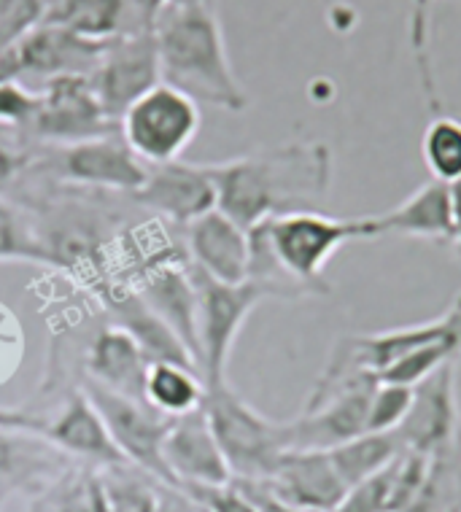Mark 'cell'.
<instances>
[{"label":"cell","instance_id":"6da1fadb","mask_svg":"<svg viewBox=\"0 0 461 512\" xmlns=\"http://www.w3.org/2000/svg\"><path fill=\"white\" fill-rule=\"evenodd\" d=\"M208 168L216 184V208L243 230H254L273 216L319 211L332 186L335 159L327 143L292 141Z\"/></svg>","mask_w":461,"mask_h":512},{"label":"cell","instance_id":"7a4b0ae2","mask_svg":"<svg viewBox=\"0 0 461 512\" xmlns=\"http://www.w3.org/2000/svg\"><path fill=\"white\" fill-rule=\"evenodd\" d=\"M162 84L184 92L200 106L240 114L249 95L232 71L230 54L213 3L170 6L154 22Z\"/></svg>","mask_w":461,"mask_h":512},{"label":"cell","instance_id":"3957f363","mask_svg":"<svg viewBox=\"0 0 461 512\" xmlns=\"http://www.w3.org/2000/svg\"><path fill=\"white\" fill-rule=\"evenodd\" d=\"M203 410L235 483L265 486L284 453L294 448L292 421L278 424L257 413L227 380L205 389Z\"/></svg>","mask_w":461,"mask_h":512},{"label":"cell","instance_id":"277c9868","mask_svg":"<svg viewBox=\"0 0 461 512\" xmlns=\"http://www.w3.org/2000/svg\"><path fill=\"white\" fill-rule=\"evenodd\" d=\"M278 265L311 289L316 297L332 292L324 281V267L340 248L351 240L367 238V224L362 219H335L321 211H297L273 216L259 224Z\"/></svg>","mask_w":461,"mask_h":512},{"label":"cell","instance_id":"5b68a950","mask_svg":"<svg viewBox=\"0 0 461 512\" xmlns=\"http://www.w3.org/2000/svg\"><path fill=\"white\" fill-rule=\"evenodd\" d=\"M200 133V106L184 92L157 84L119 119V135L143 165L176 162Z\"/></svg>","mask_w":461,"mask_h":512},{"label":"cell","instance_id":"8992f818","mask_svg":"<svg viewBox=\"0 0 461 512\" xmlns=\"http://www.w3.org/2000/svg\"><path fill=\"white\" fill-rule=\"evenodd\" d=\"M197 289V343L205 389L227 380V362L251 310L265 300L257 283H219L192 267Z\"/></svg>","mask_w":461,"mask_h":512},{"label":"cell","instance_id":"52a82bcc","mask_svg":"<svg viewBox=\"0 0 461 512\" xmlns=\"http://www.w3.org/2000/svg\"><path fill=\"white\" fill-rule=\"evenodd\" d=\"M81 389L92 399V405L98 407V413L103 415L108 434H111L119 453L125 456L127 464L141 469L154 480L170 483L168 469L162 461V442H165V434H168L173 418L157 413L143 399L116 394V391L103 389L87 378L81 383Z\"/></svg>","mask_w":461,"mask_h":512},{"label":"cell","instance_id":"ba28073f","mask_svg":"<svg viewBox=\"0 0 461 512\" xmlns=\"http://www.w3.org/2000/svg\"><path fill=\"white\" fill-rule=\"evenodd\" d=\"M108 41H87L63 30V27L41 25L27 33L19 44L0 52V81L38 79L46 81L60 76H92Z\"/></svg>","mask_w":461,"mask_h":512},{"label":"cell","instance_id":"9c48e42d","mask_svg":"<svg viewBox=\"0 0 461 512\" xmlns=\"http://www.w3.org/2000/svg\"><path fill=\"white\" fill-rule=\"evenodd\" d=\"M111 133H119V124L103 111L89 76H60L38 89V111L27 127L30 138L68 146Z\"/></svg>","mask_w":461,"mask_h":512},{"label":"cell","instance_id":"30bf717a","mask_svg":"<svg viewBox=\"0 0 461 512\" xmlns=\"http://www.w3.org/2000/svg\"><path fill=\"white\" fill-rule=\"evenodd\" d=\"M456 367L451 362L413 386V402L397 437L405 451L426 459H445L461 451V410L456 399Z\"/></svg>","mask_w":461,"mask_h":512},{"label":"cell","instance_id":"8fae6325","mask_svg":"<svg viewBox=\"0 0 461 512\" xmlns=\"http://www.w3.org/2000/svg\"><path fill=\"white\" fill-rule=\"evenodd\" d=\"M52 170L68 186L130 197L138 195L149 176V165L135 157L119 133L57 146Z\"/></svg>","mask_w":461,"mask_h":512},{"label":"cell","instance_id":"7c38bea8","mask_svg":"<svg viewBox=\"0 0 461 512\" xmlns=\"http://www.w3.org/2000/svg\"><path fill=\"white\" fill-rule=\"evenodd\" d=\"M160 57L154 30L125 33L111 38L89 84L98 95L100 106L116 124L135 100L160 84Z\"/></svg>","mask_w":461,"mask_h":512},{"label":"cell","instance_id":"4fadbf2b","mask_svg":"<svg viewBox=\"0 0 461 512\" xmlns=\"http://www.w3.org/2000/svg\"><path fill=\"white\" fill-rule=\"evenodd\" d=\"M162 461L173 486L211 488L232 483L230 467L213 437L203 407H197L195 413L173 418L162 442Z\"/></svg>","mask_w":461,"mask_h":512},{"label":"cell","instance_id":"5bb4252c","mask_svg":"<svg viewBox=\"0 0 461 512\" xmlns=\"http://www.w3.org/2000/svg\"><path fill=\"white\" fill-rule=\"evenodd\" d=\"M146 211H154L181 230L192 221L216 208V184L208 165H187V162H165L149 168L146 184L133 197Z\"/></svg>","mask_w":461,"mask_h":512},{"label":"cell","instance_id":"9a60e30c","mask_svg":"<svg viewBox=\"0 0 461 512\" xmlns=\"http://www.w3.org/2000/svg\"><path fill=\"white\" fill-rule=\"evenodd\" d=\"M184 248L189 265L213 281L230 286L249 281V230H243L238 221H232L219 208L184 227Z\"/></svg>","mask_w":461,"mask_h":512},{"label":"cell","instance_id":"2e32d148","mask_svg":"<svg viewBox=\"0 0 461 512\" xmlns=\"http://www.w3.org/2000/svg\"><path fill=\"white\" fill-rule=\"evenodd\" d=\"M262 488L297 512H332L348 491L329 451L284 453Z\"/></svg>","mask_w":461,"mask_h":512},{"label":"cell","instance_id":"e0dca14e","mask_svg":"<svg viewBox=\"0 0 461 512\" xmlns=\"http://www.w3.org/2000/svg\"><path fill=\"white\" fill-rule=\"evenodd\" d=\"M44 437L52 442L57 451L65 456L87 461L89 467H119L127 464L125 456L111 440L103 415L92 399L84 394V389H76L68 394L60 413L52 421H46Z\"/></svg>","mask_w":461,"mask_h":512},{"label":"cell","instance_id":"ac0fdd59","mask_svg":"<svg viewBox=\"0 0 461 512\" xmlns=\"http://www.w3.org/2000/svg\"><path fill=\"white\" fill-rule=\"evenodd\" d=\"M367 224V238H421L435 240L453 246V219H451V195L448 184H440L429 178L424 186L402 200L397 208H391L378 216H364Z\"/></svg>","mask_w":461,"mask_h":512},{"label":"cell","instance_id":"d6986e66","mask_svg":"<svg viewBox=\"0 0 461 512\" xmlns=\"http://www.w3.org/2000/svg\"><path fill=\"white\" fill-rule=\"evenodd\" d=\"M84 367H87V380L103 389L143 399L149 359L143 356L141 345L135 343V337L122 324L114 321L95 332L84 354Z\"/></svg>","mask_w":461,"mask_h":512},{"label":"cell","instance_id":"ffe728a7","mask_svg":"<svg viewBox=\"0 0 461 512\" xmlns=\"http://www.w3.org/2000/svg\"><path fill=\"white\" fill-rule=\"evenodd\" d=\"M46 469L63 472L68 469V456L57 451L44 434L0 429V486L14 491L36 480L44 483Z\"/></svg>","mask_w":461,"mask_h":512},{"label":"cell","instance_id":"44dd1931","mask_svg":"<svg viewBox=\"0 0 461 512\" xmlns=\"http://www.w3.org/2000/svg\"><path fill=\"white\" fill-rule=\"evenodd\" d=\"M44 22L87 41H111L130 33L127 0H52Z\"/></svg>","mask_w":461,"mask_h":512},{"label":"cell","instance_id":"7402d4cb","mask_svg":"<svg viewBox=\"0 0 461 512\" xmlns=\"http://www.w3.org/2000/svg\"><path fill=\"white\" fill-rule=\"evenodd\" d=\"M143 402L168 418L195 413L205 402L203 375L187 364H149L146 383H143Z\"/></svg>","mask_w":461,"mask_h":512},{"label":"cell","instance_id":"603a6c76","mask_svg":"<svg viewBox=\"0 0 461 512\" xmlns=\"http://www.w3.org/2000/svg\"><path fill=\"white\" fill-rule=\"evenodd\" d=\"M405 451L402 442L394 432H364L354 440L343 442L329 451L337 475L346 483V488L362 483L367 477L378 475L386 467H391L399 459V453Z\"/></svg>","mask_w":461,"mask_h":512},{"label":"cell","instance_id":"cb8c5ba5","mask_svg":"<svg viewBox=\"0 0 461 512\" xmlns=\"http://www.w3.org/2000/svg\"><path fill=\"white\" fill-rule=\"evenodd\" d=\"M103 467H68L46 486L33 512H106Z\"/></svg>","mask_w":461,"mask_h":512},{"label":"cell","instance_id":"d4e9b609","mask_svg":"<svg viewBox=\"0 0 461 512\" xmlns=\"http://www.w3.org/2000/svg\"><path fill=\"white\" fill-rule=\"evenodd\" d=\"M0 262H30V265H54V256L41 238L38 221L22 208L0 197Z\"/></svg>","mask_w":461,"mask_h":512},{"label":"cell","instance_id":"484cf974","mask_svg":"<svg viewBox=\"0 0 461 512\" xmlns=\"http://www.w3.org/2000/svg\"><path fill=\"white\" fill-rule=\"evenodd\" d=\"M421 154L435 181L440 184L461 181V119L437 114L426 127Z\"/></svg>","mask_w":461,"mask_h":512},{"label":"cell","instance_id":"4316f807","mask_svg":"<svg viewBox=\"0 0 461 512\" xmlns=\"http://www.w3.org/2000/svg\"><path fill=\"white\" fill-rule=\"evenodd\" d=\"M437 0H410V49L416 60L418 79L424 89L426 103L432 114H440V92H437L432 54H429V36H432V9Z\"/></svg>","mask_w":461,"mask_h":512},{"label":"cell","instance_id":"83f0119b","mask_svg":"<svg viewBox=\"0 0 461 512\" xmlns=\"http://www.w3.org/2000/svg\"><path fill=\"white\" fill-rule=\"evenodd\" d=\"M410 402H413V389L410 386H397V383L378 380V389H375L370 413H367V432H397V426L408 415Z\"/></svg>","mask_w":461,"mask_h":512},{"label":"cell","instance_id":"f1b7e54d","mask_svg":"<svg viewBox=\"0 0 461 512\" xmlns=\"http://www.w3.org/2000/svg\"><path fill=\"white\" fill-rule=\"evenodd\" d=\"M397 464V461H394ZM394 464L378 475L367 477L346 491L332 512H391L394 499Z\"/></svg>","mask_w":461,"mask_h":512},{"label":"cell","instance_id":"f546056e","mask_svg":"<svg viewBox=\"0 0 461 512\" xmlns=\"http://www.w3.org/2000/svg\"><path fill=\"white\" fill-rule=\"evenodd\" d=\"M52 0H6L0 11V52L19 44L46 19Z\"/></svg>","mask_w":461,"mask_h":512},{"label":"cell","instance_id":"4dcf8cb0","mask_svg":"<svg viewBox=\"0 0 461 512\" xmlns=\"http://www.w3.org/2000/svg\"><path fill=\"white\" fill-rule=\"evenodd\" d=\"M36 111L38 92H30L22 81H0V127H11L27 135Z\"/></svg>","mask_w":461,"mask_h":512},{"label":"cell","instance_id":"1f68e13d","mask_svg":"<svg viewBox=\"0 0 461 512\" xmlns=\"http://www.w3.org/2000/svg\"><path fill=\"white\" fill-rule=\"evenodd\" d=\"M30 168L27 135L11 127H0V195Z\"/></svg>","mask_w":461,"mask_h":512},{"label":"cell","instance_id":"d6a6232c","mask_svg":"<svg viewBox=\"0 0 461 512\" xmlns=\"http://www.w3.org/2000/svg\"><path fill=\"white\" fill-rule=\"evenodd\" d=\"M197 496V502L203 504L208 512H259L254 496L246 486L240 483H227V486L211 488H189Z\"/></svg>","mask_w":461,"mask_h":512},{"label":"cell","instance_id":"836d02e7","mask_svg":"<svg viewBox=\"0 0 461 512\" xmlns=\"http://www.w3.org/2000/svg\"><path fill=\"white\" fill-rule=\"evenodd\" d=\"M189 3H213V0H127L130 14V33L154 30V22L170 6H189Z\"/></svg>","mask_w":461,"mask_h":512},{"label":"cell","instance_id":"e575fe53","mask_svg":"<svg viewBox=\"0 0 461 512\" xmlns=\"http://www.w3.org/2000/svg\"><path fill=\"white\" fill-rule=\"evenodd\" d=\"M151 512H208L197 496L184 486H170L157 480L154 483V507Z\"/></svg>","mask_w":461,"mask_h":512},{"label":"cell","instance_id":"d590c367","mask_svg":"<svg viewBox=\"0 0 461 512\" xmlns=\"http://www.w3.org/2000/svg\"><path fill=\"white\" fill-rule=\"evenodd\" d=\"M0 429H22V432L44 434L46 421L38 415L27 413L22 407H6L0 405Z\"/></svg>","mask_w":461,"mask_h":512},{"label":"cell","instance_id":"8d00e7d4","mask_svg":"<svg viewBox=\"0 0 461 512\" xmlns=\"http://www.w3.org/2000/svg\"><path fill=\"white\" fill-rule=\"evenodd\" d=\"M448 195H451V219H453V246L461 254V181L448 184Z\"/></svg>","mask_w":461,"mask_h":512},{"label":"cell","instance_id":"74e56055","mask_svg":"<svg viewBox=\"0 0 461 512\" xmlns=\"http://www.w3.org/2000/svg\"><path fill=\"white\" fill-rule=\"evenodd\" d=\"M240 486H246L251 491V496H254V502H257L259 512H297L292 510V507H286V504H281L275 496H270L262 486H251V483H240Z\"/></svg>","mask_w":461,"mask_h":512},{"label":"cell","instance_id":"f35d334b","mask_svg":"<svg viewBox=\"0 0 461 512\" xmlns=\"http://www.w3.org/2000/svg\"><path fill=\"white\" fill-rule=\"evenodd\" d=\"M445 512H461V486L456 488V494L448 504H445Z\"/></svg>","mask_w":461,"mask_h":512},{"label":"cell","instance_id":"ab89813d","mask_svg":"<svg viewBox=\"0 0 461 512\" xmlns=\"http://www.w3.org/2000/svg\"><path fill=\"white\" fill-rule=\"evenodd\" d=\"M11 496V488L0 486V512H3V507H6V502H9Z\"/></svg>","mask_w":461,"mask_h":512},{"label":"cell","instance_id":"60d3db41","mask_svg":"<svg viewBox=\"0 0 461 512\" xmlns=\"http://www.w3.org/2000/svg\"><path fill=\"white\" fill-rule=\"evenodd\" d=\"M3 6H6V0H0V11H3Z\"/></svg>","mask_w":461,"mask_h":512}]
</instances>
